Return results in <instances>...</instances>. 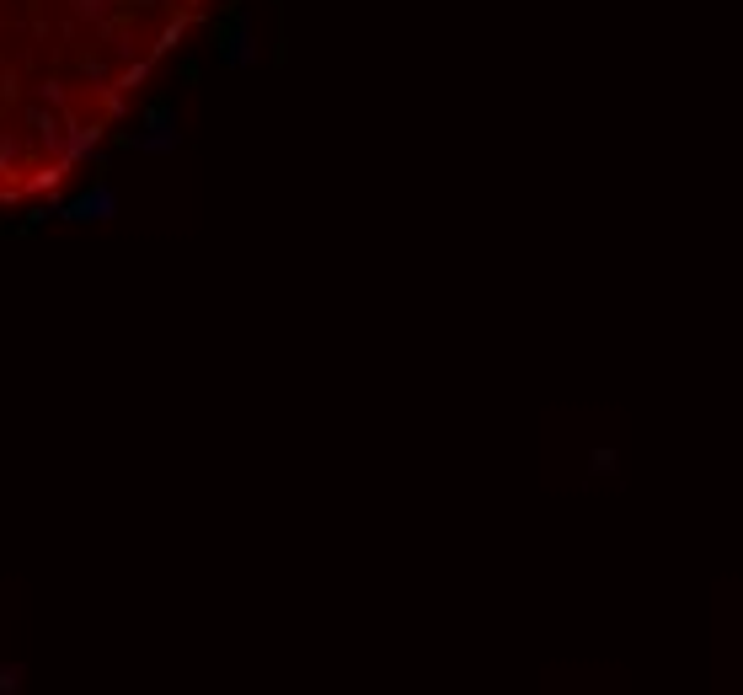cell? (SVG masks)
Segmentation results:
<instances>
[{
  "mask_svg": "<svg viewBox=\"0 0 743 695\" xmlns=\"http://www.w3.org/2000/svg\"><path fill=\"white\" fill-rule=\"evenodd\" d=\"M145 6H172V0H145Z\"/></svg>",
  "mask_w": 743,
  "mask_h": 695,
  "instance_id": "obj_8",
  "label": "cell"
},
{
  "mask_svg": "<svg viewBox=\"0 0 743 695\" xmlns=\"http://www.w3.org/2000/svg\"><path fill=\"white\" fill-rule=\"evenodd\" d=\"M38 102H43V107H54V113H65V118H75V113H70V91H65V81H43V86H38Z\"/></svg>",
  "mask_w": 743,
  "mask_h": 695,
  "instance_id": "obj_4",
  "label": "cell"
},
{
  "mask_svg": "<svg viewBox=\"0 0 743 695\" xmlns=\"http://www.w3.org/2000/svg\"><path fill=\"white\" fill-rule=\"evenodd\" d=\"M182 33H188V17H172V22L161 27V43H156V54H172L177 43H182Z\"/></svg>",
  "mask_w": 743,
  "mask_h": 695,
  "instance_id": "obj_7",
  "label": "cell"
},
{
  "mask_svg": "<svg viewBox=\"0 0 743 695\" xmlns=\"http://www.w3.org/2000/svg\"><path fill=\"white\" fill-rule=\"evenodd\" d=\"M107 6H118V0H70V17L75 22H102Z\"/></svg>",
  "mask_w": 743,
  "mask_h": 695,
  "instance_id": "obj_5",
  "label": "cell"
},
{
  "mask_svg": "<svg viewBox=\"0 0 743 695\" xmlns=\"http://www.w3.org/2000/svg\"><path fill=\"white\" fill-rule=\"evenodd\" d=\"M123 150H145V156H166V150H177V118L166 102H150L145 107V134H118Z\"/></svg>",
  "mask_w": 743,
  "mask_h": 695,
  "instance_id": "obj_1",
  "label": "cell"
},
{
  "mask_svg": "<svg viewBox=\"0 0 743 695\" xmlns=\"http://www.w3.org/2000/svg\"><path fill=\"white\" fill-rule=\"evenodd\" d=\"M81 75H86V81H97L91 91L113 86V70H107V59H97V54H81Z\"/></svg>",
  "mask_w": 743,
  "mask_h": 695,
  "instance_id": "obj_6",
  "label": "cell"
},
{
  "mask_svg": "<svg viewBox=\"0 0 743 695\" xmlns=\"http://www.w3.org/2000/svg\"><path fill=\"white\" fill-rule=\"evenodd\" d=\"M220 59L230 70H246V65H257V38H252V17L236 6L230 11V27H220Z\"/></svg>",
  "mask_w": 743,
  "mask_h": 695,
  "instance_id": "obj_2",
  "label": "cell"
},
{
  "mask_svg": "<svg viewBox=\"0 0 743 695\" xmlns=\"http://www.w3.org/2000/svg\"><path fill=\"white\" fill-rule=\"evenodd\" d=\"M113 209H118V193L107 188V182H91L81 198H70V204H65V220H107Z\"/></svg>",
  "mask_w": 743,
  "mask_h": 695,
  "instance_id": "obj_3",
  "label": "cell"
}]
</instances>
